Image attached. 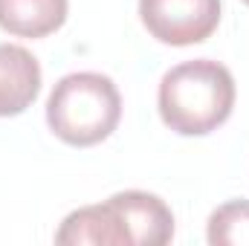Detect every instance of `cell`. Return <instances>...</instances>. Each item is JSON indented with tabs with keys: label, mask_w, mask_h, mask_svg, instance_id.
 Instances as JSON below:
<instances>
[{
	"label": "cell",
	"mask_w": 249,
	"mask_h": 246,
	"mask_svg": "<svg viewBox=\"0 0 249 246\" xmlns=\"http://www.w3.org/2000/svg\"><path fill=\"white\" fill-rule=\"evenodd\" d=\"M122 119V96L102 72H70L47 99L50 130L75 148L105 142Z\"/></svg>",
	"instance_id": "7a4b0ae2"
},
{
	"label": "cell",
	"mask_w": 249,
	"mask_h": 246,
	"mask_svg": "<svg viewBox=\"0 0 249 246\" xmlns=\"http://www.w3.org/2000/svg\"><path fill=\"white\" fill-rule=\"evenodd\" d=\"M41 93V64L18 47L0 44V119L20 116Z\"/></svg>",
	"instance_id": "5b68a950"
},
{
	"label": "cell",
	"mask_w": 249,
	"mask_h": 246,
	"mask_svg": "<svg viewBox=\"0 0 249 246\" xmlns=\"http://www.w3.org/2000/svg\"><path fill=\"white\" fill-rule=\"evenodd\" d=\"M67 0H0V29L18 38H47L67 20Z\"/></svg>",
	"instance_id": "52a82bcc"
},
{
	"label": "cell",
	"mask_w": 249,
	"mask_h": 246,
	"mask_svg": "<svg viewBox=\"0 0 249 246\" xmlns=\"http://www.w3.org/2000/svg\"><path fill=\"white\" fill-rule=\"evenodd\" d=\"M145 29L168 47L206 41L220 23V0H139Z\"/></svg>",
	"instance_id": "3957f363"
},
{
	"label": "cell",
	"mask_w": 249,
	"mask_h": 246,
	"mask_svg": "<svg viewBox=\"0 0 249 246\" xmlns=\"http://www.w3.org/2000/svg\"><path fill=\"white\" fill-rule=\"evenodd\" d=\"M130 246H162L174 238V214L162 197L148 191H119L107 197Z\"/></svg>",
	"instance_id": "277c9868"
},
{
	"label": "cell",
	"mask_w": 249,
	"mask_h": 246,
	"mask_svg": "<svg viewBox=\"0 0 249 246\" xmlns=\"http://www.w3.org/2000/svg\"><path fill=\"white\" fill-rule=\"evenodd\" d=\"M160 116L180 136H206L232 116L235 78L223 64L194 58L171 67L157 93Z\"/></svg>",
	"instance_id": "6da1fadb"
},
{
	"label": "cell",
	"mask_w": 249,
	"mask_h": 246,
	"mask_svg": "<svg viewBox=\"0 0 249 246\" xmlns=\"http://www.w3.org/2000/svg\"><path fill=\"white\" fill-rule=\"evenodd\" d=\"M244 3H247V6H249V0H244Z\"/></svg>",
	"instance_id": "9c48e42d"
},
{
	"label": "cell",
	"mask_w": 249,
	"mask_h": 246,
	"mask_svg": "<svg viewBox=\"0 0 249 246\" xmlns=\"http://www.w3.org/2000/svg\"><path fill=\"white\" fill-rule=\"evenodd\" d=\"M55 244L61 246H130L124 235L122 223L116 217V211L110 209V203H99V206H84L75 209L64 217L61 229L55 232Z\"/></svg>",
	"instance_id": "8992f818"
},
{
	"label": "cell",
	"mask_w": 249,
	"mask_h": 246,
	"mask_svg": "<svg viewBox=\"0 0 249 246\" xmlns=\"http://www.w3.org/2000/svg\"><path fill=\"white\" fill-rule=\"evenodd\" d=\"M206 238L212 246H249V200H229L209 217Z\"/></svg>",
	"instance_id": "ba28073f"
}]
</instances>
